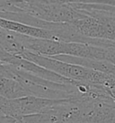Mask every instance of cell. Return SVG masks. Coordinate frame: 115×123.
<instances>
[{
    "mask_svg": "<svg viewBox=\"0 0 115 123\" xmlns=\"http://www.w3.org/2000/svg\"><path fill=\"white\" fill-rule=\"evenodd\" d=\"M20 57L54 72L65 78L70 79L76 82L100 85L109 90L115 87V75L103 74L102 72L86 68L79 65L61 61L51 57L34 54L29 50H25Z\"/></svg>",
    "mask_w": 115,
    "mask_h": 123,
    "instance_id": "cell-2",
    "label": "cell"
},
{
    "mask_svg": "<svg viewBox=\"0 0 115 123\" xmlns=\"http://www.w3.org/2000/svg\"><path fill=\"white\" fill-rule=\"evenodd\" d=\"M21 0H0V12H19V3Z\"/></svg>",
    "mask_w": 115,
    "mask_h": 123,
    "instance_id": "cell-4",
    "label": "cell"
},
{
    "mask_svg": "<svg viewBox=\"0 0 115 123\" xmlns=\"http://www.w3.org/2000/svg\"><path fill=\"white\" fill-rule=\"evenodd\" d=\"M20 123H115V101L75 96L61 100L47 111L22 117Z\"/></svg>",
    "mask_w": 115,
    "mask_h": 123,
    "instance_id": "cell-1",
    "label": "cell"
},
{
    "mask_svg": "<svg viewBox=\"0 0 115 123\" xmlns=\"http://www.w3.org/2000/svg\"><path fill=\"white\" fill-rule=\"evenodd\" d=\"M0 97L6 99H19L28 97V94L19 81L0 74Z\"/></svg>",
    "mask_w": 115,
    "mask_h": 123,
    "instance_id": "cell-3",
    "label": "cell"
}]
</instances>
